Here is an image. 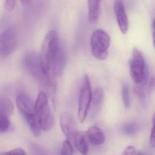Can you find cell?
Segmentation results:
<instances>
[{
    "label": "cell",
    "mask_w": 155,
    "mask_h": 155,
    "mask_svg": "<svg viewBox=\"0 0 155 155\" xmlns=\"http://www.w3.org/2000/svg\"><path fill=\"white\" fill-rule=\"evenodd\" d=\"M20 2L22 5H27L30 4L31 1L29 0H24V1H20Z\"/></svg>",
    "instance_id": "28"
},
{
    "label": "cell",
    "mask_w": 155,
    "mask_h": 155,
    "mask_svg": "<svg viewBox=\"0 0 155 155\" xmlns=\"http://www.w3.org/2000/svg\"><path fill=\"white\" fill-rule=\"evenodd\" d=\"M88 5V19L91 23H95L98 19L101 13V1L90 0Z\"/></svg>",
    "instance_id": "13"
},
{
    "label": "cell",
    "mask_w": 155,
    "mask_h": 155,
    "mask_svg": "<svg viewBox=\"0 0 155 155\" xmlns=\"http://www.w3.org/2000/svg\"><path fill=\"white\" fill-rule=\"evenodd\" d=\"M1 155H27V154L23 149L17 148L6 152H2Z\"/></svg>",
    "instance_id": "22"
},
{
    "label": "cell",
    "mask_w": 155,
    "mask_h": 155,
    "mask_svg": "<svg viewBox=\"0 0 155 155\" xmlns=\"http://www.w3.org/2000/svg\"><path fill=\"white\" fill-rule=\"evenodd\" d=\"M104 100V93L102 89L97 88L92 92L91 105L92 109L98 111L101 108Z\"/></svg>",
    "instance_id": "16"
},
{
    "label": "cell",
    "mask_w": 155,
    "mask_h": 155,
    "mask_svg": "<svg viewBox=\"0 0 155 155\" xmlns=\"http://www.w3.org/2000/svg\"><path fill=\"white\" fill-rule=\"evenodd\" d=\"M14 112V106L8 98H2L0 100V116L9 118Z\"/></svg>",
    "instance_id": "15"
},
{
    "label": "cell",
    "mask_w": 155,
    "mask_h": 155,
    "mask_svg": "<svg viewBox=\"0 0 155 155\" xmlns=\"http://www.w3.org/2000/svg\"><path fill=\"white\" fill-rule=\"evenodd\" d=\"M10 126L9 118L0 116V131L1 133L5 132L8 130Z\"/></svg>",
    "instance_id": "21"
},
{
    "label": "cell",
    "mask_w": 155,
    "mask_h": 155,
    "mask_svg": "<svg viewBox=\"0 0 155 155\" xmlns=\"http://www.w3.org/2000/svg\"><path fill=\"white\" fill-rule=\"evenodd\" d=\"M61 155H73V149L72 143L67 140L63 142Z\"/></svg>",
    "instance_id": "20"
},
{
    "label": "cell",
    "mask_w": 155,
    "mask_h": 155,
    "mask_svg": "<svg viewBox=\"0 0 155 155\" xmlns=\"http://www.w3.org/2000/svg\"><path fill=\"white\" fill-rule=\"evenodd\" d=\"M74 145L82 155H87L88 151V145L84 134L82 132L78 131L74 139Z\"/></svg>",
    "instance_id": "14"
},
{
    "label": "cell",
    "mask_w": 155,
    "mask_h": 155,
    "mask_svg": "<svg viewBox=\"0 0 155 155\" xmlns=\"http://www.w3.org/2000/svg\"><path fill=\"white\" fill-rule=\"evenodd\" d=\"M16 104L19 111L25 119L36 115L34 104L27 94L22 92L19 93L16 98Z\"/></svg>",
    "instance_id": "9"
},
{
    "label": "cell",
    "mask_w": 155,
    "mask_h": 155,
    "mask_svg": "<svg viewBox=\"0 0 155 155\" xmlns=\"http://www.w3.org/2000/svg\"><path fill=\"white\" fill-rule=\"evenodd\" d=\"M147 67L141 52L136 48L133 49L130 64V72L135 84L142 81Z\"/></svg>",
    "instance_id": "6"
},
{
    "label": "cell",
    "mask_w": 155,
    "mask_h": 155,
    "mask_svg": "<svg viewBox=\"0 0 155 155\" xmlns=\"http://www.w3.org/2000/svg\"><path fill=\"white\" fill-rule=\"evenodd\" d=\"M147 85V84L142 83L135 84L133 89L135 94L143 101H145L147 97L148 96Z\"/></svg>",
    "instance_id": "18"
},
{
    "label": "cell",
    "mask_w": 155,
    "mask_h": 155,
    "mask_svg": "<svg viewBox=\"0 0 155 155\" xmlns=\"http://www.w3.org/2000/svg\"><path fill=\"white\" fill-rule=\"evenodd\" d=\"M67 60L65 49L60 45L51 67V70L54 76L57 77L61 76L65 69Z\"/></svg>",
    "instance_id": "10"
},
{
    "label": "cell",
    "mask_w": 155,
    "mask_h": 155,
    "mask_svg": "<svg viewBox=\"0 0 155 155\" xmlns=\"http://www.w3.org/2000/svg\"><path fill=\"white\" fill-rule=\"evenodd\" d=\"M137 155H146L145 154H144V153H142L141 152H138L137 154Z\"/></svg>",
    "instance_id": "29"
},
{
    "label": "cell",
    "mask_w": 155,
    "mask_h": 155,
    "mask_svg": "<svg viewBox=\"0 0 155 155\" xmlns=\"http://www.w3.org/2000/svg\"><path fill=\"white\" fill-rule=\"evenodd\" d=\"M122 97L124 107L126 109L129 108L131 103L129 90L128 87L127 85H124L122 87Z\"/></svg>",
    "instance_id": "19"
},
{
    "label": "cell",
    "mask_w": 155,
    "mask_h": 155,
    "mask_svg": "<svg viewBox=\"0 0 155 155\" xmlns=\"http://www.w3.org/2000/svg\"><path fill=\"white\" fill-rule=\"evenodd\" d=\"M92 92L89 78L84 77L81 87L79 97L78 118L81 123L85 121L91 105Z\"/></svg>",
    "instance_id": "5"
},
{
    "label": "cell",
    "mask_w": 155,
    "mask_h": 155,
    "mask_svg": "<svg viewBox=\"0 0 155 155\" xmlns=\"http://www.w3.org/2000/svg\"><path fill=\"white\" fill-rule=\"evenodd\" d=\"M23 63L27 71L45 90L44 92L50 98L52 103H56V82L49 74H45L42 71L40 55L35 52H28L24 57Z\"/></svg>",
    "instance_id": "1"
},
{
    "label": "cell",
    "mask_w": 155,
    "mask_h": 155,
    "mask_svg": "<svg viewBox=\"0 0 155 155\" xmlns=\"http://www.w3.org/2000/svg\"><path fill=\"white\" fill-rule=\"evenodd\" d=\"M155 88V77L152 76L150 78L147 85L148 94L150 95Z\"/></svg>",
    "instance_id": "24"
},
{
    "label": "cell",
    "mask_w": 155,
    "mask_h": 155,
    "mask_svg": "<svg viewBox=\"0 0 155 155\" xmlns=\"http://www.w3.org/2000/svg\"><path fill=\"white\" fill-rule=\"evenodd\" d=\"M59 45L58 34L57 31L53 30L48 32L42 41L40 54L41 68L45 74L49 73L51 63Z\"/></svg>",
    "instance_id": "2"
},
{
    "label": "cell",
    "mask_w": 155,
    "mask_h": 155,
    "mask_svg": "<svg viewBox=\"0 0 155 155\" xmlns=\"http://www.w3.org/2000/svg\"><path fill=\"white\" fill-rule=\"evenodd\" d=\"M121 155H136V150L135 147L128 146L125 149Z\"/></svg>",
    "instance_id": "25"
},
{
    "label": "cell",
    "mask_w": 155,
    "mask_h": 155,
    "mask_svg": "<svg viewBox=\"0 0 155 155\" xmlns=\"http://www.w3.org/2000/svg\"><path fill=\"white\" fill-rule=\"evenodd\" d=\"M60 124L62 132L67 140L74 142V137L78 130L77 123L73 115L69 112H64L61 115Z\"/></svg>",
    "instance_id": "8"
},
{
    "label": "cell",
    "mask_w": 155,
    "mask_h": 155,
    "mask_svg": "<svg viewBox=\"0 0 155 155\" xmlns=\"http://www.w3.org/2000/svg\"><path fill=\"white\" fill-rule=\"evenodd\" d=\"M16 1L14 0H7L5 2V7L8 11H12L16 5Z\"/></svg>",
    "instance_id": "26"
},
{
    "label": "cell",
    "mask_w": 155,
    "mask_h": 155,
    "mask_svg": "<svg viewBox=\"0 0 155 155\" xmlns=\"http://www.w3.org/2000/svg\"><path fill=\"white\" fill-rule=\"evenodd\" d=\"M110 41L109 36L104 31L101 29L94 31L91 38V52L93 56L101 60L106 59Z\"/></svg>",
    "instance_id": "4"
},
{
    "label": "cell",
    "mask_w": 155,
    "mask_h": 155,
    "mask_svg": "<svg viewBox=\"0 0 155 155\" xmlns=\"http://www.w3.org/2000/svg\"><path fill=\"white\" fill-rule=\"evenodd\" d=\"M114 8L120 31L123 34H126L128 29V21L123 2L116 1L114 2Z\"/></svg>",
    "instance_id": "11"
},
{
    "label": "cell",
    "mask_w": 155,
    "mask_h": 155,
    "mask_svg": "<svg viewBox=\"0 0 155 155\" xmlns=\"http://www.w3.org/2000/svg\"><path fill=\"white\" fill-rule=\"evenodd\" d=\"M89 141L94 145H100L105 142L106 137L101 129L97 126L90 127L87 132Z\"/></svg>",
    "instance_id": "12"
},
{
    "label": "cell",
    "mask_w": 155,
    "mask_h": 155,
    "mask_svg": "<svg viewBox=\"0 0 155 155\" xmlns=\"http://www.w3.org/2000/svg\"><path fill=\"white\" fill-rule=\"evenodd\" d=\"M139 129L138 124L136 122L131 121L124 124L122 127V131L127 136H133L137 132Z\"/></svg>",
    "instance_id": "17"
},
{
    "label": "cell",
    "mask_w": 155,
    "mask_h": 155,
    "mask_svg": "<svg viewBox=\"0 0 155 155\" xmlns=\"http://www.w3.org/2000/svg\"><path fill=\"white\" fill-rule=\"evenodd\" d=\"M35 110L42 130L48 131L55 123L54 116L49 104L48 96L43 91H40L34 103Z\"/></svg>",
    "instance_id": "3"
},
{
    "label": "cell",
    "mask_w": 155,
    "mask_h": 155,
    "mask_svg": "<svg viewBox=\"0 0 155 155\" xmlns=\"http://www.w3.org/2000/svg\"><path fill=\"white\" fill-rule=\"evenodd\" d=\"M152 39H153V45L155 49V19L153 20L152 24Z\"/></svg>",
    "instance_id": "27"
},
{
    "label": "cell",
    "mask_w": 155,
    "mask_h": 155,
    "mask_svg": "<svg viewBox=\"0 0 155 155\" xmlns=\"http://www.w3.org/2000/svg\"><path fill=\"white\" fill-rule=\"evenodd\" d=\"M152 124H153V127H152L151 133H150V143L151 147H155V111L152 117Z\"/></svg>",
    "instance_id": "23"
},
{
    "label": "cell",
    "mask_w": 155,
    "mask_h": 155,
    "mask_svg": "<svg viewBox=\"0 0 155 155\" xmlns=\"http://www.w3.org/2000/svg\"><path fill=\"white\" fill-rule=\"evenodd\" d=\"M17 36L13 28L4 30L0 36V54L3 57L8 56L14 51L17 45Z\"/></svg>",
    "instance_id": "7"
}]
</instances>
